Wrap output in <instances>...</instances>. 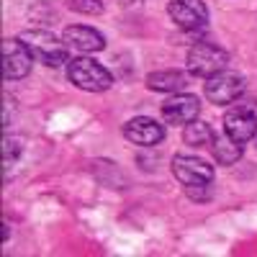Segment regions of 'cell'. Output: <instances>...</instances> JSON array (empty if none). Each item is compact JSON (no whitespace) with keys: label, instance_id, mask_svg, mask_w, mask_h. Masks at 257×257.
<instances>
[{"label":"cell","instance_id":"cell-1","mask_svg":"<svg viewBox=\"0 0 257 257\" xmlns=\"http://www.w3.org/2000/svg\"><path fill=\"white\" fill-rule=\"evenodd\" d=\"M67 80L72 85H77L80 90H88V93H103L113 85V75L90 57L72 59L67 64Z\"/></svg>","mask_w":257,"mask_h":257},{"label":"cell","instance_id":"cell-2","mask_svg":"<svg viewBox=\"0 0 257 257\" xmlns=\"http://www.w3.org/2000/svg\"><path fill=\"white\" fill-rule=\"evenodd\" d=\"M226 64H229V54L216 47V44H211V41H198V44H193L188 49V72L193 77H213V75H219L226 70Z\"/></svg>","mask_w":257,"mask_h":257},{"label":"cell","instance_id":"cell-3","mask_svg":"<svg viewBox=\"0 0 257 257\" xmlns=\"http://www.w3.org/2000/svg\"><path fill=\"white\" fill-rule=\"evenodd\" d=\"M18 39L29 47V52L34 54V59L44 62L47 67H59V64L67 62V44H64V41H59V39H57L54 34H49V31L34 29V31H24Z\"/></svg>","mask_w":257,"mask_h":257},{"label":"cell","instance_id":"cell-4","mask_svg":"<svg viewBox=\"0 0 257 257\" xmlns=\"http://www.w3.org/2000/svg\"><path fill=\"white\" fill-rule=\"evenodd\" d=\"M224 134L234 142H249L257 137V100H239L224 113Z\"/></svg>","mask_w":257,"mask_h":257},{"label":"cell","instance_id":"cell-5","mask_svg":"<svg viewBox=\"0 0 257 257\" xmlns=\"http://www.w3.org/2000/svg\"><path fill=\"white\" fill-rule=\"evenodd\" d=\"M203 93L213 105H229L234 100H239L244 93V77L237 72H219L206 80Z\"/></svg>","mask_w":257,"mask_h":257},{"label":"cell","instance_id":"cell-6","mask_svg":"<svg viewBox=\"0 0 257 257\" xmlns=\"http://www.w3.org/2000/svg\"><path fill=\"white\" fill-rule=\"evenodd\" d=\"M34 54L21 39H6L3 41V77L6 80H21L31 72Z\"/></svg>","mask_w":257,"mask_h":257},{"label":"cell","instance_id":"cell-7","mask_svg":"<svg viewBox=\"0 0 257 257\" xmlns=\"http://www.w3.org/2000/svg\"><path fill=\"white\" fill-rule=\"evenodd\" d=\"M173 175L183 183V188L185 185H208L213 180V167L196 155H175Z\"/></svg>","mask_w":257,"mask_h":257},{"label":"cell","instance_id":"cell-8","mask_svg":"<svg viewBox=\"0 0 257 257\" xmlns=\"http://www.w3.org/2000/svg\"><path fill=\"white\" fill-rule=\"evenodd\" d=\"M167 13L175 21V26H180L183 31L203 29L208 21V8L203 0H170Z\"/></svg>","mask_w":257,"mask_h":257},{"label":"cell","instance_id":"cell-9","mask_svg":"<svg viewBox=\"0 0 257 257\" xmlns=\"http://www.w3.org/2000/svg\"><path fill=\"white\" fill-rule=\"evenodd\" d=\"M121 134L126 137V142L139 144V147H155L162 142L165 137V128L160 121L149 118V116H137V118H128L121 128Z\"/></svg>","mask_w":257,"mask_h":257},{"label":"cell","instance_id":"cell-10","mask_svg":"<svg viewBox=\"0 0 257 257\" xmlns=\"http://www.w3.org/2000/svg\"><path fill=\"white\" fill-rule=\"evenodd\" d=\"M201 113V100L190 93H175L162 103V118L167 123H190Z\"/></svg>","mask_w":257,"mask_h":257},{"label":"cell","instance_id":"cell-11","mask_svg":"<svg viewBox=\"0 0 257 257\" xmlns=\"http://www.w3.org/2000/svg\"><path fill=\"white\" fill-rule=\"evenodd\" d=\"M62 41L77 52H100L105 49V39L100 31L90 26H67L62 34Z\"/></svg>","mask_w":257,"mask_h":257},{"label":"cell","instance_id":"cell-12","mask_svg":"<svg viewBox=\"0 0 257 257\" xmlns=\"http://www.w3.org/2000/svg\"><path fill=\"white\" fill-rule=\"evenodd\" d=\"M147 88L157 93H180L188 88V75L180 70H157L147 77Z\"/></svg>","mask_w":257,"mask_h":257},{"label":"cell","instance_id":"cell-13","mask_svg":"<svg viewBox=\"0 0 257 257\" xmlns=\"http://www.w3.org/2000/svg\"><path fill=\"white\" fill-rule=\"evenodd\" d=\"M213 157L219 165H234L242 157V144L234 142L229 134H216L213 139Z\"/></svg>","mask_w":257,"mask_h":257},{"label":"cell","instance_id":"cell-14","mask_svg":"<svg viewBox=\"0 0 257 257\" xmlns=\"http://www.w3.org/2000/svg\"><path fill=\"white\" fill-rule=\"evenodd\" d=\"M216 139V132H213V126L206 123V121H190L185 123V132H183V142L190 144V147H206V144H213Z\"/></svg>","mask_w":257,"mask_h":257},{"label":"cell","instance_id":"cell-15","mask_svg":"<svg viewBox=\"0 0 257 257\" xmlns=\"http://www.w3.org/2000/svg\"><path fill=\"white\" fill-rule=\"evenodd\" d=\"M70 8L75 13H85V16L103 13V3H100V0H70Z\"/></svg>","mask_w":257,"mask_h":257},{"label":"cell","instance_id":"cell-16","mask_svg":"<svg viewBox=\"0 0 257 257\" xmlns=\"http://www.w3.org/2000/svg\"><path fill=\"white\" fill-rule=\"evenodd\" d=\"M185 196L193 201H208L211 198V183L208 185H185Z\"/></svg>","mask_w":257,"mask_h":257}]
</instances>
